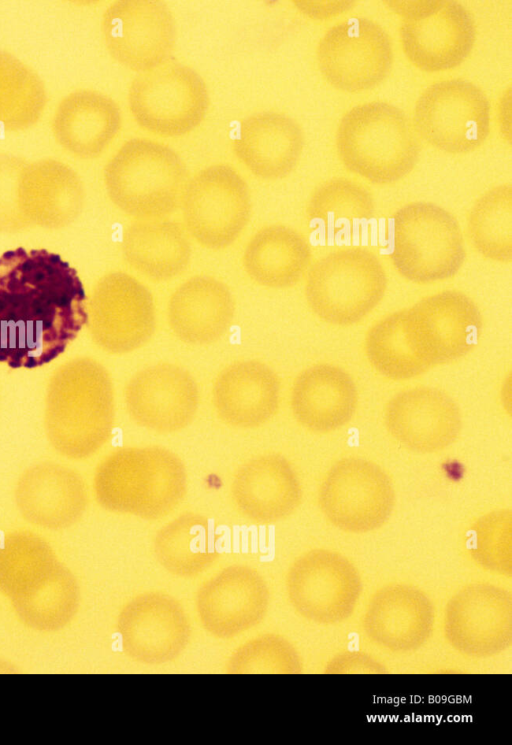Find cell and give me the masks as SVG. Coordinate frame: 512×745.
Returning a JSON list of instances; mask_svg holds the SVG:
<instances>
[{
	"label": "cell",
	"instance_id": "1",
	"mask_svg": "<svg viewBox=\"0 0 512 745\" xmlns=\"http://www.w3.org/2000/svg\"><path fill=\"white\" fill-rule=\"evenodd\" d=\"M77 272L58 254L19 247L0 257V361L33 368L62 353L88 320Z\"/></svg>",
	"mask_w": 512,
	"mask_h": 745
},
{
	"label": "cell",
	"instance_id": "2",
	"mask_svg": "<svg viewBox=\"0 0 512 745\" xmlns=\"http://www.w3.org/2000/svg\"><path fill=\"white\" fill-rule=\"evenodd\" d=\"M481 326L472 299L445 290L377 321L366 334L365 354L384 377L407 380L466 355L477 344Z\"/></svg>",
	"mask_w": 512,
	"mask_h": 745
},
{
	"label": "cell",
	"instance_id": "3",
	"mask_svg": "<svg viewBox=\"0 0 512 745\" xmlns=\"http://www.w3.org/2000/svg\"><path fill=\"white\" fill-rule=\"evenodd\" d=\"M420 148L411 120L388 102L358 104L338 123L336 150L341 163L374 184H391L408 175Z\"/></svg>",
	"mask_w": 512,
	"mask_h": 745
},
{
	"label": "cell",
	"instance_id": "4",
	"mask_svg": "<svg viewBox=\"0 0 512 745\" xmlns=\"http://www.w3.org/2000/svg\"><path fill=\"white\" fill-rule=\"evenodd\" d=\"M188 179L186 164L172 147L145 137L126 140L104 167L110 199L136 220L173 214Z\"/></svg>",
	"mask_w": 512,
	"mask_h": 745
},
{
	"label": "cell",
	"instance_id": "5",
	"mask_svg": "<svg viewBox=\"0 0 512 745\" xmlns=\"http://www.w3.org/2000/svg\"><path fill=\"white\" fill-rule=\"evenodd\" d=\"M187 475L172 451L128 447L113 453L101 467L98 493L108 509L145 520L160 519L183 500Z\"/></svg>",
	"mask_w": 512,
	"mask_h": 745
},
{
	"label": "cell",
	"instance_id": "6",
	"mask_svg": "<svg viewBox=\"0 0 512 745\" xmlns=\"http://www.w3.org/2000/svg\"><path fill=\"white\" fill-rule=\"evenodd\" d=\"M385 269L376 254L362 246L335 249L309 268L305 283L308 306L321 320L338 326L353 325L383 299Z\"/></svg>",
	"mask_w": 512,
	"mask_h": 745
},
{
	"label": "cell",
	"instance_id": "7",
	"mask_svg": "<svg viewBox=\"0 0 512 745\" xmlns=\"http://www.w3.org/2000/svg\"><path fill=\"white\" fill-rule=\"evenodd\" d=\"M390 259L397 272L416 284L449 279L462 267L466 251L457 219L443 207L417 201L392 217Z\"/></svg>",
	"mask_w": 512,
	"mask_h": 745
},
{
	"label": "cell",
	"instance_id": "8",
	"mask_svg": "<svg viewBox=\"0 0 512 745\" xmlns=\"http://www.w3.org/2000/svg\"><path fill=\"white\" fill-rule=\"evenodd\" d=\"M127 101L139 127L161 137H180L203 122L210 96L194 68L168 62L138 73L128 87Z\"/></svg>",
	"mask_w": 512,
	"mask_h": 745
},
{
	"label": "cell",
	"instance_id": "9",
	"mask_svg": "<svg viewBox=\"0 0 512 745\" xmlns=\"http://www.w3.org/2000/svg\"><path fill=\"white\" fill-rule=\"evenodd\" d=\"M184 227L201 246H230L248 225L252 213L250 188L231 165H208L189 177L180 206Z\"/></svg>",
	"mask_w": 512,
	"mask_h": 745
},
{
	"label": "cell",
	"instance_id": "10",
	"mask_svg": "<svg viewBox=\"0 0 512 745\" xmlns=\"http://www.w3.org/2000/svg\"><path fill=\"white\" fill-rule=\"evenodd\" d=\"M402 17L399 29L404 55L416 68L439 72L457 67L476 40L471 12L450 0L387 1Z\"/></svg>",
	"mask_w": 512,
	"mask_h": 745
},
{
	"label": "cell",
	"instance_id": "11",
	"mask_svg": "<svg viewBox=\"0 0 512 745\" xmlns=\"http://www.w3.org/2000/svg\"><path fill=\"white\" fill-rule=\"evenodd\" d=\"M413 126L431 146L452 154L476 150L490 132V102L462 78L436 81L416 100Z\"/></svg>",
	"mask_w": 512,
	"mask_h": 745
},
{
	"label": "cell",
	"instance_id": "12",
	"mask_svg": "<svg viewBox=\"0 0 512 745\" xmlns=\"http://www.w3.org/2000/svg\"><path fill=\"white\" fill-rule=\"evenodd\" d=\"M318 504L324 517L341 531L367 533L389 520L395 491L381 466L350 456L327 471L319 487Z\"/></svg>",
	"mask_w": 512,
	"mask_h": 745
},
{
	"label": "cell",
	"instance_id": "13",
	"mask_svg": "<svg viewBox=\"0 0 512 745\" xmlns=\"http://www.w3.org/2000/svg\"><path fill=\"white\" fill-rule=\"evenodd\" d=\"M287 598L303 618L337 624L354 612L362 592L360 574L339 552L315 548L297 557L285 579Z\"/></svg>",
	"mask_w": 512,
	"mask_h": 745
},
{
	"label": "cell",
	"instance_id": "14",
	"mask_svg": "<svg viewBox=\"0 0 512 745\" xmlns=\"http://www.w3.org/2000/svg\"><path fill=\"white\" fill-rule=\"evenodd\" d=\"M318 69L335 89L357 93L374 88L393 64L386 30L366 17H350L330 27L316 47Z\"/></svg>",
	"mask_w": 512,
	"mask_h": 745
},
{
	"label": "cell",
	"instance_id": "15",
	"mask_svg": "<svg viewBox=\"0 0 512 745\" xmlns=\"http://www.w3.org/2000/svg\"><path fill=\"white\" fill-rule=\"evenodd\" d=\"M101 33L109 55L138 73L170 62L177 42L172 10L155 0L111 3L102 14Z\"/></svg>",
	"mask_w": 512,
	"mask_h": 745
},
{
	"label": "cell",
	"instance_id": "16",
	"mask_svg": "<svg viewBox=\"0 0 512 745\" xmlns=\"http://www.w3.org/2000/svg\"><path fill=\"white\" fill-rule=\"evenodd\" d=\"M124 654L144 665L176 660L187 648L191 624L183 605L172 595L150 590L131 598L117 618Z\"/></svg>",
	"mask_w": 512,
	"mask_h": 745
},
{
	"label": "cell",
	"instance_id": "17",
	"mask_svg": "<svg viewBox=\"0 0 512 745\" xmlns=\"http://www.w3.org/2000/svg\"><path fill=\"white\" fill-rule=\"evenodd\" d=\"M444 634L458 653L473 658L501 654L512 643V596L505 588L470 583L447 602Z\"/></svg>",
	"mask_w": 512,
	"mask_h": 745
},
{
	"label": "cell",
	"instance_id": "18",
	"mask_svg": "<svg viewBox=\"0 0 512 745\" xmlns=\"http://www.w3.org/2000/svg\"><path fill=\"white\" fill-rule=\"evenodd\" d=\"M270 605L265 578L255 568L232 564L206 579L195 596L202 628L218 639H232L259 625Z\"/></svg>",
	"mask_w": 512,
	"mask_h": 745
},
{
	"label": "cell",
	"instance_id": "19",
	"mask_svg": "<svg viewBox=\"0 0 512 745\" xmlns=\"http://www.w3.org/2000/svg\"><path fill=\"white\" fill-rule=\"evenodd\" d=\"M383 421L390 436L416 453H435L452 445L462 429L455 400L431 386L402 390L386 403Z\"/></svg>",
	"mask_w": 512,
	"mask_h": 745
},
{
	"label": "cell",
	"instance_id": "20",
	"mask_svg": "<svg viewBox=\"0 0 512 745\" xmlns=\"http://www.w3.org/2000/svg\"><path fill=\"white\" fill-rule=\"evenodd\" d=\"M125 402L132 420L158 433L187 427L199 405L193 376L181 366L157 363L135 373L127 383Z\"/></svg>",
	"mask_w": 512,
	"mask_h": 745
},
{
	"label": "cell",
	"instance_id": "21",
	"mask_svg": "<svg viewBox=\"0 0 512 745\" xmlns=\"http://www.w3.org/2000/svg\"><path fill=\"white\" fill-rule=\"evenodd\" d=\"M435 623L432 601L421 589L390 583L375 591L363 615L368 639L392 652H410L430 638Z\"/></svg>",
	"mask_w": 512,
	"mask_h": 745
},
{
	"label": "cell",
	"instance_id": "22",
	"mask_svg": "<svg viewBox=\"0 0 512 745\" xmlns=\"http://www.w3.org/2000/svg\"><path fill=\"white\" fill-rule=\"evenodd\" d=\"M304 143L303 129L294 118L265 110L240 121L232 139V150L254 176L277 180L295 169Z\"/></svg>",
	"mask_w": 512,
	"mask_h": 745
},
{
	"label": "cell",
	"instance_id": "23",
	"mask_svg": "<svg viewBox=\"0 0 512 745\" xmlns=\"http://www.w3.org/2000/svg\"><path fill=\"white\" fill-rule=\"evenodd\" d=\"M231 494L239 512L249 521L269 525L295 512L302 487L296 471L283 456L263 454L244 463L235 473Z\"/></svg>",
	"mask_w": 512,
	"mask_h": 745
},
{
	"label": "cell",
	"instance_id": "24",
	"mask_svg": "<svg viewBox=\"0 0 512 745\" xmlns=\"http://www.w3.org/2000/svg\"><path fill=\"white\" fill-rule=\"evenodd\" d=\"M96 311L99 339L114 353H130L141 348L156 330L153 296L130 274L118 272L104 280Z\"/></svg>",
	"mask_w": 512,
	"mask_h": 745
},
{
	"label": "cell",
	"instance_id": "25",
	"mask_svg": "<svg viewBox=\"0 0 512 745\" xmlns=\"http://www.w3.org/2000/svg\"><path fill=\"white\" fill-rule=\"evenodd\" d=\"M122 114L118 103L95 89H77L56 106L51 129L57 143L82 159L100 156L118 136Z\"/></svg>",
	"mask_w": 512,
	"mask_h": 745
},
{
	"label": "cell",
	"instance_id": "26",
	"mask_svg": "<svg viewBox=\"0 0 512 745\" xmlns=\"http://www.w3.org/2000/svg\"><path fill=\"white\" fill-rule=\"evenodd\" d=\"M212 400L219 418L227 425L256 428L277 413L280 381L277 374L259 360L236 361L218 374Z\"/></svg>",
	"mask_w": 512,
	"mask_h": 745
},
{
	"label": "cell",
	"instance_id": "27",
	"mask_svg": "<svg viewBox=\"0 0 512 745\" xmlns=\"http://www.w3.org/2000/svg\"><path fill=\"white\" fill-rule=\"evenodd\" d=\"M290 404L297 422L307 430L327 434L347 425L358 406V391L342 368L318 363L295 378Z\"/></svg>",
	"mask_w": 512,
	"mask_h": 745
},
{
	"label": "cell",
	"instance_id": "28",
	"mask_svg": "<svg viewBox=\"0 0 512 745\" xmlns=\"http://www.w3.org/2000/svg\"><path fill=\"white\" fill-rule=\"evenodd\" d=\"M235 300L228 286L206 275L189 278L170 296L167 321L181 341L207 345L222 338L232 325Z\"/></svg>",
	"mask_w": 512,
	"mask_h": 745
},
{
	"label": "cell",
	"instance_id": "29",
	"mask_svg": "<svg viewBox=\"0 0 512 745\" xmlns=\"http://www.w3.org/2000/svg\"><path fill=\"white\" fill-rule=\"evenodd\" d=\"M122 242L129 266L152 281L171 280L190 264V236L174 220H137L125 229Z\"/></svg>",
	"mask_w": 512,
	"mask_h": 745
},
{
	"label": "cell",
	"instance_id": "30",
	"mask_svg": "<svg viewBox=\"0 0 512 745\" xmlns=\"http://www.w3.org/2000/svg\"><path fill=\"white\" fill-rule=\"evenodd\" d=\"M311 258L305 237L290 226L276 223L260 228L250 238L243 253V266L258 285L283 289L299 282Z\"/></svg>",
	"mask_w": 512,
	"mask_h": 745
},
{
	"label": "cell",
	"instance_id": "31",
	"mask_svg": "<svg viewBox=\"0 0 512 745\" xmlns=\"http://www.w3.org/2000/svg\"><path fill=\"white\" fill-rule=\"evenodd\" d=\"M159 564L180 578H194L220 557L218 537L211 521L198 513L186 512L163 525L153 540Z\"/></svg>",
	"mask_w": 512,
	"mask_h": 745
},
{
	"label": "cell",
	"instance_id": "32",
	"mask_svg": "<svg viewBox=\"0 0 512 745\" xmlns=\"http://www.w3.org/2000/svg\"><path fill=\"white\" fill-rule=\"evenodd\" d=\"M47 90L37 72L12 53L0 50V129L26 130L41 118Z\"/></svg>",
	"mask_w": 512,
	"mask_h": 745
},
{
	"label": "cell",
	"instance_id": "33",
	"mask_svg": "<svg viewBox=\"0 0 512 745\" xmlns=\"http://www.w3.org/2000/svg\"><path fill=\"white\" fill-rule=\"evenodd\" d=\"M375 202L365 185L347 178L333 177L319 184L306 206L309 222L321 225L328 234H335L356 221L374 216Z\"/></svg>",
	"mask_w": 512,
	"mask_h": 745
},
{
	"label": "cell",
	"instance_id": "34",
	"mask_svg": "<svg viewBox=\"0 0 512 745\" xmlns=\"http://www.w3.org/2000/svg\"><path fill=\"white\" fill-rule=\"evenodd\" d=\"M467 227L470 239L481 255L497 262H511V184H499L485 191L471 207Z\"/></svg>",
	"mask_w": 512,
	"mask_h": 745
},
{
	"label": "cell",
	"instance_id": "35",
	"mask_svg": "<svg viewBox=\"0 0 512 745\" xmlns=\"http://www.w3.org/2000/svg\"><path fill=\"white\" fill-rule=\"evenodd\" d=\"M25 192L31 197L35 212L62 210V202L76 207L81 198L80 181L65 163L54 158H42L26 163L21 172Z\"/></svg>",
	"mask_w": 512,
	"mask_h": 745
},
{
	"label": "cell",
	"instance_id": "36",
	"mask_svg": "<svg viewBox=\"0 0 512 745\" xmlns=\"http://www.w3.org/2000/svg\"><path fill=\"white\" fill-rule=\"evenodd\" d=\"M225 669L229 674H299L303 664L298 650L286 637L263 633L235 648Z\"/></svg>",
	"mask_w": 512,
	"mask_h": 745
},
{
	"label": "cell",
	"instance_id": "37",
	"mask_svg": "<svg viewBox=\"0 0 512 745\" xmlns=\"http://www.w3.org/2000/svg\"><path fill=\"white\" fill-rule=\"evenodd\" d=\"M469 548L471 556L479 566L497 574L510 575V510H495L479 518L472 527Z\"/></svg>",
	"mask_w": 512,
	"mask_h": 745
},
{
	"label": "cell",
	"instance_id": "38",
	"mask_svg": "<svg viewBox=\"0 0 512 745\" xmlns=\"http://www.w3.org/2000/svg\"><path fill=\"white\" fill-rule=\"evenodd\" d=\"M329 673H381L383 665L362 652H345L335 656L326 667Z\"/></svg>",
	"mask_w": 512,
	"mask_h": 745
},
{
	"label": "cell",
	"instance_id": "39",
	"mask_svg": "<svg viewBox=\"0 0 512 745\" xmlns=\"http://www.w3.org/2000/svg\"><path fill=\"white\" fill-rule=\"evenodd\" d=\"M295 7L312 19H326L348 11L354 5L353 1H294Z\"/></svg>",
	"mask_w": 512,
	"mask_h": 745
}]
</instances>
